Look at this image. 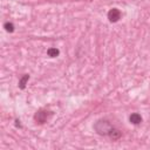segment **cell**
I'll return each instance as SVG.
<instances>
[{
	"mask_svg": "<svg viewBox=\"0 0 150 150\" xmlns=\"http://www.w3.org/2000/svg\"><path fill=\"white\" fill-rule=\"evenodd\" d=\"M129 121H130L132 124L137 125V124H139V123L142 122V116H141L139 114H137V112H134V114H131V115L129 116Z\"/></svg>",
	"mask_w": 150,
	"mask_h": 150,
	"instance_id": "4",
	"label": "cell"
},
{
	"mask_svg": "<svg viewBox=\"0 0 150 150\" xmlns=\"http://www.w3.org/2000/svg\"><path fill=\"white\" fill-rule=\"evenodd\" d=\"M108 19L110 22H117L121 19V12L118 8H111L108 12Z\"/></svg>",
	"mask_w": 150,
	"mask_h": 150,
	"instance_id": "3",
	"label": "cell"
},
{
	"mask_svg": "<svg viewBox=\"0 0 150 150\" xmlns=\"http://www.w3.org/2000/svg\"><path fill=\"white\" fill-rule=\"evenodd\" d=\"M28 80H29V75H28V74L23 75V76L21 77L20 82H19V88H20V89H23V88L26 87V83H27Z\"/></svg>",
	"mask_w": 150,
	"mask_h": 150,
	"instance_id": "6",
	"label": "cell"
},
{
	"mask_svg": "<svg viewBox=\"0 0 150 150\" xmlns=\"http://www.w3.org/2000/svg\"><path fill=\"white\" fill-rule=\"evenodd\" d=\"M94 129L98 135H109L110 130L112 129V125L110 124L109 121L107 120H98L95 124H94Z\"/></svg>",
	"mask_w": 150,
	"mask_h": 150,
	"instance_id": "1",
	"label": "cell"
},
{
	"mask_svg": "<svg viewBox=\"0 0 150 150\" xmlns=\"http://www.w3.org/2000/svg\"><path fill=\"white\" fill-rule=\"evenodd\" d=\"M48 112H49V111L43 110V109L36 111V114L34 115V120L36 121V123H40V124L45 123V122L47 121V118H48V115H49Z\"/></svg>",
	"mask_w": 150,
	"mask_h": 150,
	"instance_id": "2",
	"label": "cell"
},
{
	"mask_svg": "<svg viewBox=\"0 0 150 150\" xmlns=\"http://www.w3.org/2000/svg\"><path fill=\"white\" fill-rule=\"evenodd\" d=\"M111 139H114V141H117V139H120L121 138V136H122V134H121V131L118 130V129H116V128H114L112 127V129L110 130V132H109V135H108Z\"/></svg>",
	"mask_w": 150,
	"mask_h": 150,
	"instance_id": "5",
	"label": "cell"
},
{
	"mask_svg": "<svg viewBox=\"0 0 150 150\" xmlns=\"http://www.w3.org/2000/svg\"><path fill=\"white\" fill-rule=\"evenodd\" d=\"M47 54H48V56H50V57H55V56H57V55L60 54V50H59L57 48H49V49L47 50Z\"/></svg>",
	"mask_w": 150,
	"mask_h": 150,
	"instance_id": "7",
	"label": "cell"
},
{
	"mask_svg": "<svg viewBox=\"0 0 150 150\" xmlns=\"http://www.w3.org/2000/svg\"><path fill=\"white\" fill-rule=\"evenodd\" d=\"M4 28H5L7 32L12 33V32L14 30V25H13L12 22H5V25H4Z\"/></svg>",
	"mask_w": 150,
	"mask_h": 150,
	"instance_id": "8",
	"label": "cell"
}]
</instances>
